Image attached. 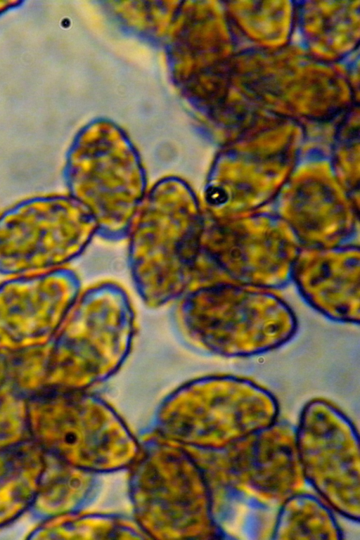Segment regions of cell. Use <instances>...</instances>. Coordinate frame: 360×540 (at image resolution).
<instances>
[{
    "instance_id": "cell-2",
    "label": "cell",
    "mask_w": 360,
    "mask_h": 540,
    "mask_svg": "<svg viewBox=\"0 0 360 540\" xmlns=\"http://www.w3.org/2000/svg\"><path fill=\"white\" fill-rule=\"evenodd\" d=\"M208 200L213 204L219 205L225 202L227 198L226 193L220 188H213L208 192Z\"/></svg>"
},
{
    "instance_id": "cell-1",
    "label": "cell",
    "mask_w": 360,
    "mask_h": 540,
    "mask_svg": "<svg viewBox=\"0 0 360 540\" xmlns=\"http://www.w3.org/2000/svg\"><path fill=\"white\" fill-rule=\"evenodd\" d=\"M77 214L60 195L22 199L0 212V273L19 276L50 271L75 250Z\"/></svg>"
}]
</instances>
